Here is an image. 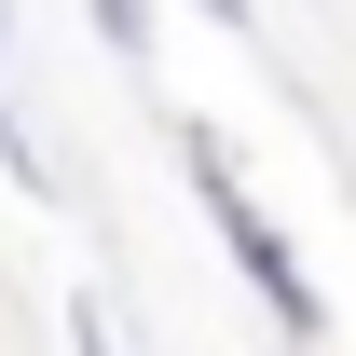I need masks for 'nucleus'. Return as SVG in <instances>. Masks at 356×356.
Segmentation results:
<instances>
[{"label":"nucleus","mask_w":356,"mask_h":356,"mask_svg":"<svg viewBox=\"0 0 356 356\" xmlns=\"http://www.w3.org/2000/svg\"><path fill=\"white\" fill-rule=\"evenodd\" d=\"M178 178H192V206L220 220V247H233V274H247V302L274 315V343H329V288L302 274V247L274 233V206L247 192V165H233L206 124H178Z\"/></svg>","instance_id":"nucleus-1"},{"label":"nucleus","mask_w":356,"mask_h":356,"mask_svg":"<svg viewBox=\"0 0 356 356\" xmlns=\"http://www.w3.org/2000/svg\"><path fill=\"white\" fill-rule=\"evenodd\" d=\"M96 28H110V55H151V0H96Z\"/></svg>","instance_id":"nucleus-3"},{"label":"nucleus","mask_w":356,"mask_h":356,"mask_svg":"<svg viewBox=\"0 0 356 356\" xmlns=\"http://www.w3.org/2000/svg\"><path fill=\"white\" fill-rule=\"evenodd\" d=\"M0 28H14V0H0Z\"/></svg>","instance_id":"nucleus-5"},{"label":"nucleus","mask_w":356,"mask_h":356,"mask_svg":"<svg viewBox=\"0 0 356 356\" xmlns=\"http://www.w3.org/2000/svg\"><path fill=\"white\" fill-rule=\"evenodd\" d=\"M206 14H220V28H247V0H206Z\"/></svg>","instance_id":"nucleus-4"},{"label":"nucleus","mask_w":356,"mask_h":356,"mask_svg":"<svg viewBox=\"0 0 356 356\" xmlns=\"http://www.w3.org/2000/svg\"><path fill=\"white\" fill-rule=\"evenodd\" d=\"M69 356H124V343H110V302H96V288H69Z\"/></svg>","instance_id":"nucleus-2"}]
</instances>
